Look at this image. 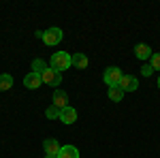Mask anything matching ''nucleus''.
Returning a JSON list of instances; mask_svg holds the SVG:
<instances>
[{
	"label": "nucleus",
	"mask_w": 160,
	"mask_h": 158,
	"mask_svg": "<svg viewBox=\"0 0 160 158\" xmlns=\"http://www.w3.org/2000/svg\"><path fill=\"white\" fill-rule=\"evenodd\" d=\"M73 66V56L71 54H66V51H56L53 56H51V69L53 71H66V69H71Z\"/></svg>",
	"instance_id": "obj_1"
},
{
	"label": "nucleus",
	"mask_w": 160,
	"mask_h": 158,
	"mask_svg": "<svg viewBox=\"0 0 160 158\" xmlns=\"http://www.w3.org/2000/svg\"><path fill=\"white\" fill-rule=\"evenodd\" d=\"M124 77L122 69H118V66H109L105 75H102V81L109 85V88H115V85H120V79Z\"/></svg>",
	"instance_id": "obj_2"
},
{
	"label": "nucleus",
	"mask_w": 160,
	"mask_h": 158,
	"mask_svg": "<svg viewBox=\"0 0 160 158\" xmlns=\"http://www.w3.org/2000/svg\"><path fill=\"white\" fill-rule=\"evenodd\" d=\"M41 77H43V84H45V85H51V88H56V90H58V85L62 84V73L53 71L51 66L43 75H41Z\"/></svg>",
	"instance_id": "obj_3"
},
{
	"label": "nucleus",
	"mask_w": 160,
	"mask_h": 158,
	"mask_svg": "<svg viewBox=\"0 0 160 158\" xmlns=\"http://www.w3.org/2000/svg\"><path fill=\"white\" fill-rule=\"evenodd\" d=\"M60 41H62V30H60V28H49V30L43 32V43L49 45V47L58 45Z\"/></svg>",
	"instance_id": "obj_4"
},
{
	"label": "nucleus",
	"mask_w": 160,
	"mask_h": 158,
	"mask_svg": "<svg viewBox=\"0 0 160 158\" xmlns=\"http://www.w3.org/2000/svg\"><path fill=\"white\" fill-rule=\"evenodd\" d=\"M120 88L124 90V94L126 92H135L137 88H139V79H137L135 75H124L122 79H120Z\"/></svg>",
	"instance_id": "obj_5"
},
{
	"label": "nucleus",
	"mask_w": 160,
	"mask_h": 158,
	"mask_svg": "<svg viewBox=\"0 0 160 158\" xmlns=\"http://www.w3.org/2000/svg\"><path fill=\"white\" fill-rule=\"evenodd\" d=\"M53 105H56V107H58V109H66V107H68V94H66V92H64V90H60V88H58V90H53Z\"/></svg>",
	"instance_id": "obj_6"
},
{
	"label": "nucleus",
	"mask_w": 160,
	"mask_h": 158,
	"mask_svg": "<svg viewBox=\"0 0 160 158\" xmlns=\"http://www.w3.org/2000/svg\"><path fill=\"white\" fill-rule=\"evenodd\" d=\"M41 84H43V77L38 73H32V71H30V73L24 77V85L28 90H37V88H41Z\"/></svg>",
	"instance_id": "obj_7"
},
{
	"label": "nucleus",
	"mask_w": 160,
	"mask_h": 158,
	"mask_svg": "<svg viewBox=\"0 0 160 158\" xmlns=\"http://www.w3.org/2000/svg\"><path fill=\"white\" fill-rule=\"evenodd\" d=\"M43 150H45V156H58L62 145L56 139H45V141H43Z\"/></svg>",
	"instance_id": "obj_8"
},
{
	"label": "nucleus",
	"mask_w": 160,
	"mask_h": 158,
	"mask_svg": "<svg viewBox=\"0 0 160 158\" xmlns=\"http://www.w3.org/2000/svg\"><path fill=\"white\" fill-rule=\"evenodd\" d=\"M135 56H137L141 62H143V60H148V58H152V56H154V51H152V47H149V45H145V43H139V45L135 47Z\"/></svg>",
	"instance_id": "obj_9"
},
{
	"label": "nucleus",
	"mask_w": 160,
	"mask_h": 158,
	"mask_svg": "<svg viewBox=\"0 0 160 158\" xmlns=\"http://www.w3.org/2000/svg\"><path fill=\"white\" fill-rule=\"evenodd\" d=\"M60 122H64V124H75L77 122V111H75V107H66V109L60 111Z\"/></svg>",
	"instance_id": "obj_10"
},
{
	"label": "nucleus",
	"mask_w": 160,
	"mask_h": 158,
	"mask_svg": "<svg viewBox=\"0 0 160 158\" xmlns=\"http://www.w3.org/2000/svg\"><path fill=\"white\" fill-rule=\"evenodd\" d=\"M58 158H79V150L75 145H62Z\"/></svg>",
	"instance_id": "obj_11"
},
{
	"label": "nucleus",
	"mask_w": 160,
	"mask_h": 158,
	"mask_svg": "<svg viewBox=\"0 0 160 158\" xmlns=\"http://www.w3.org/2000/svg\"><path fill=\"white\" fill-rule=\"evenodd\" d=\"M73 66L79 69V71L88 69V56L86 54H73Z\"/></svg>",
	"instance_id": "obj_12"
},
{
	"label": "nucleus",
	"mask_w": 160,
	"mask_h": 158,
	"mask_svg": "<svg viewBox=\"0 0 160 158\" xmlns=\"http://www.w3.org/2000/svg\"><path fill=\"white\" fill-rule=\"evenodd\" d=\"M13 88V77L9 73H2L0 75V92H7Z\"/></svg>",
	"instance_id": "obj_13"
},
{
	"label": "nucleus",
	"mask_w": 160,
	"mask_h": 158,
	"mask_svg": "<svg viewBox=\"0 0 160 158\" xmlns=\"http://www.w3.org/2000/svg\"><path fill=\"white\" fill-rule=\"evenodd\" d=\"M124 98V90L120 88V85H115V88H109V100H113V103H120Z\"/></svg>",
	"instance_id": "obj_14"
},
{
	"label": "nucleus",
	"mask_w": 160,
	"mask_h": 158,
	"mask_svg": "<svg viewBox=\"0 0 160 158\" xmlns=\"http://www.w3.org/2000/svg\"><path fill=\"white\" fill-rule=\"evenodd\" d=\"M47 69H49V66H47L45 62L41 60V58H34V60H32V73H38V75H43L45 71H47Z\"/></svg>",
	"instance_id": "obj_15"
},
{
	"label": "nucleus",
	"mask_w": 160,
	"mask_h": 158,
	"mask_svg": "<svg viewBox=\"0 0 160 158\" xmlns=\"http://www.w3.org/2000/svg\"><path fill=\"white\" fill-rule=\"evenodd\" d=\"M45 115H47L49 120H60V109H58L56 105H51V107L45 109Z\"/></svg>",
	"instance_id": "obj_16"
},
{
	"label": "nucleus",
	"mask_w": 160,
	"mask_h": 158,
	"mask_svg": "<svg viewBox=\"0 0 160 158\" xmlns=\"http://www.w3.org/2000/svg\"><path fill=\"white\" fill-rule=\"evenodd\" d=\"M149 64H152L154 71H158V73H160V54H154V56L149 58Z\"/></svg>",
	"instance_id": "obj_17"
},
{
	"label": "nucleus",
	"mask_w": 160,
	"mask_h": 158,
	"mask_svg": "<svg viewBox=\"0 0 160 158\" xmlns=\"http://www.w3.org/2000/svg\"><path fill=\"white\" fill-rule=\"evenodd\" d=\"M141 73H143V77H149V75L154 73V69H152V64H143V69H141Z\"/></svg>",
	"instance_id": "obj_18"
},
{
	"label": "nucleus",
	"mask_w": 160,
	"mask_h": 158,
	"mask_svg": "<svg viewBox=\"0 0 160 158\" xmlns=\"http://www.w3.org/2000/svg\"><path fill=\"white\" fill-rule=\"evenodd\" d=\"M45 158H58V156H45Z\"/></svg>",
	"instance_id": "obj_19"
},
{
	"label": "nucleus",
	"mask_w": 160,
	"mask_h": 158,
	"mask_svg": "<svg viewBox=\"0 0 160 158\" xmlns=\"http://www.w3.org/2000/svg\"><path fill=\"white\" fill-rule=\"evenodd\" d=\"M156 85H158V88H160V77H158V84H156Z\"/></svg>",
	"instance_id": "obj_20"
}]
</instances>
